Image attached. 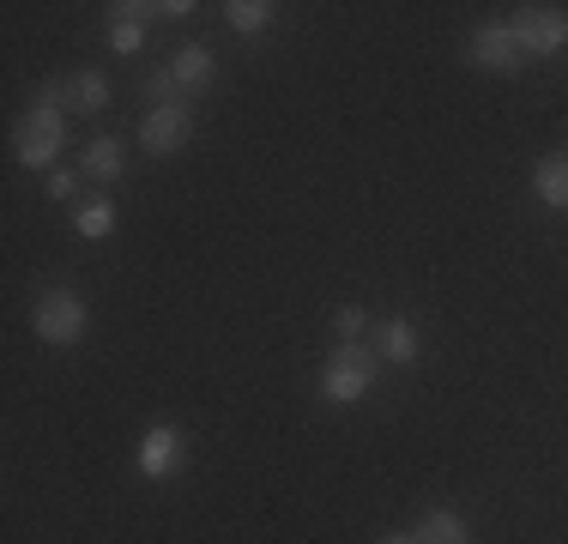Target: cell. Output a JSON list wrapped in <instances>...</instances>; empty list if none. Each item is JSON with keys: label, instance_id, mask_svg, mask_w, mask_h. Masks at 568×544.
<instances>
[{"label": "cell", "instance_id": "6da1fadb", "mask_svg": "<svg viewBox=\"0 0 568 544\" xmlns=\"http://www.w3.org/2000/svg\"><path fill=\"white\" fill-rule=\"evenodd\" d=\"M61 85H43L31 103V115L19 121V133H12V145H19V163L24 170H49V163L61 158L67 145V121H61Z\"/></svg>", "mask_w": 568, "mask_h": 544}, {"label": "cell", "instance_id": "7a4b0ae2", "mask_svg": "<svg viewBox=\"0 0 568 544\" xmlns=\"http://www.w3.org/2000/svg\"><path fill=\"white\" fill-rule=\"evenodd\" d=\"M85 326H91V303L79 291H43L31 303V333L43 339V345H55V351H67V345H79L85 339Z\"/></svg>", "mask_w": 568, "mask_h": 544}, {"label": "cell", "instance_id": "3957f363", "mask_svg": "<svg viewBox=\"0 0 568 544\" xmlns=\"http://www.w3.org/2000/svg\"><path fill=\"white\" fill-rule=\"evenodd\" d=\"M369 387H375V351L363 345H339L321 370V400L327 405H357Z\"/></svg>", "mask_w": 568, "mask_h": 544}, {"label": "cell", "instance_id": "277c9868", "mask_svg": "<svg viewBox=\"0 0 568 544\" xmlns=\"http://www.w3.org/2000/svg\"><path fill=\"white\" fill-rule=\"evenodd\" d=\"M187 140H194V109H187V98L145 109V121H140V152L170 158V152H182Z\"/></svg>", "mask_w": 568, "mask_h": 544}, {"label": "cell", "instance_id": "5b68a950", "mask_svg": "<svg viewBox=\"0 0 568 544\" xmlns=\"http://www.w3.org/2000/svg\"><path fill=\"white\" fill-rule=\"evenodd\" d=\"M466 61L478 67V73H520L526 49H520V37H514V24H478L471 43H466Z\"/></svg>", "mask_w": 568, "mask_h": 544}, {"label": "cell", "instance_id": "8992f818", "mask_svg": "<svg viewBox=\"0 0 568 544\" xmlns=\"http://www.w3.org/2000/svg\"><path fill=\"white\" fill-rule=\"evenodd\" d=\"M133 466L145 472V478H175V472L187 466V442L175 424H152L140 435V447H133Z\"/></svg>", "mask_w": 568, "mask_h": 544}, {"label": "cell", "instance_id": "52a82bcc", "mask_svg": "<svg viewBox=\"0 0 568 544\" xmlns=\"http://www.w3.org/2000/svg\"><path fill=\"white\" fill-rule=\"evenodd\" d=\"M526 54H557L568 49V12L562 7H526L520 19H508Z\"/></svg>", "mask_w": 568, "mask_h": 544}, {"label": "cell", "instance_id": "ba28073f", "mask_svg": "<svg viewBox=\"0 0 568 544\" xmlns=\"http://www.w3.org/2000/svg\"><path fill=\"white\" fill-rule=\"evenodd\" d=\"M170 79H175V91H206L212 79H219V61H212V49H200V43H187V49H175L170 54Z\"/></svg>", "mask_w": 568, "mask_h": 544}, {"label": "cell", "instance_id": "9c48e42d", "mask_svg": "<svg viewBox=\"0 0 568 544\" xmlns=\"http://www.w3.org/2000/svg\"><path fill=\"white\" fill-rule=\"evenodd\" d=\"M532 194L545 200L550 212H568V152L538 158V170H532Z\"/></svg>", "mask_w": 568, "mask_h": 544}, {"label": "cell", "instance_id": "30bf717a", "mask_svg": "<svg viewBox=\"0 0 568 544\" xmlns=\"http://www.w3.org/2000/svg\"><path fill=\"white\" fill-rule=\"evenodd\" d=\"M61 103L67 109H85V115H103V109H110V79H103V73L61 79Z\"/></svg>", "mask_w": 568, "mask_h": 544}, {"label": "cell", "instance_id": "8fae6325", "mask_svg": "<svg viewBox=\"0 0 568 544\" xmlns=\"http://www.w3.org/2000/svg\"><path fill=\"white\" fill-rule=\"evenodd\" d=\"M417 544H471V521L454 508H429L424 521H417Z\"/></svg>", "mask_w": 568, "mask_h": 544}, {"label": "cell", "instance_id": "7c38bea8", "mask_svg": "<svg viewBox=\"0 0 568 544\" xmlns=\"http://www.w3.org/2000/svg\"><path fill=\"white\" fill-rule=\"evenodd\" d=\"M79 170H85L91 182H115V175L128 170V145L103 133V140H91V145H85V158H79Z\"/></svg>", "mask_w": 568, "mask_h": 544}, {"label": "cell", "instance_id": "4fadbf2b", "mask_svg": "<svg viewBox=\"0 0 568 544\" xmlns=\"http://www.w3.org/2000/svg\"><path fill=\"white\" fill-rule=\"evenodd\" d=\"M417 351H424V333H417L405 315H394L382 326V357L387 363H417Z\"/></svg>", "mask_w": 568, "mask_h": 544}, {"label": "cell", "instance_id": "5bb4252c", "mask_svg": "<svg viewBox=\"0 0 568 544\" xmlns=\"http://www.w3.org/2000/svg\"><path fill=\"white\" fill-rule=\"evenodd\" d=\"M230 31H242V37H261V31H273L278 24V7L273 0H230Z\"/></svg>", "mask_w": 568, "mask_h": 544}, {"label": "cell", "instance_id": "9a60e30c", "mask_svg": "<svg viewBox=\"0 0 568 544\" xmlns=\"http://www.w3.org/2000/svg\"><path fill=\"white\" fill-rule=\"evenodd\" d=\"M73 230H79L85 242H103V236L115 230V206H110V200H85V206L73 212Z\"/></svg>", "mask_w": 568, "mask_h": 544}, {"label": "cell", "instance_id": "2e32d148", "mask_svg": "<svg viewBox=\"0 0 568 544\" xmlns=\"http://www.w3.org/2000/svg\"><path fill=\"white\" fill-rule=\"evenodd\" d=\"M110 49H115V54H140V49H145L140 19H115V24H110Z\"/></svg>", "mask_w": 568, "mask_h": 544}, {"label": "cell", "instance_id": "e0dca14e", "mask_svg": "<svg viewBox=\"0 0 568 544\" xmlns=\"http://www.w3.org/2000/svg\"><path fill=\"white\" fill-rule=\"evenodd\" d=\"M333 326H339V339H357L363 326H369V309H357V303H345L339 315H333Z\"/></svg>", "mask_w": 568, "mask_h": 544}, {"label": "cell", "instance_id": "ac0fdd59", "mask_svg": "<svg viewBox=\"0 0 568 544\" xmlns=\"http://www.w3.org/2000/svg\"><path fill=\"white\" fill-rule=\"evenodd\" d=\"M133 12H152V19H187L194 0H164V7H133Z\"/></svg>", "mask_w": 568, "mask_h": 544}, {"label": "cell", "instance_id": "d6986e66", "mask_svg": "<svg viewBox=\"0 0 568 544\" xmlns=\"http://www.w3.org/2000/svg\"><path fill=\"white\" fill-rule=\"evenodd\" d=\"M49 194H55V200H73V194H79V175H73V170H55V175H49Z\"/></svg>", "mask_w": 568, "mask_h": 544}, {"label": "cell", "instance_id": "ffe728a7", "mask_svg": "<svg viewBox=\"0 0 568 544\" xmlns=\"http://www.w3.org/2000/svg\"><path fill=\"white\" fill-rule=\"evenodd\" d=\"M382 544H417V538H405V533H394V538H382Z\"/></svg>", "mask_w": 568, "mask_h": 544}]
</instances>
